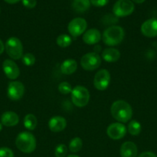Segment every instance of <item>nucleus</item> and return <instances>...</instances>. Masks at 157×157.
<instances>
[{"mask_svg": "<svg viewBox=\"0 0 157 157\" xmlns=\"http://www.w3.org/2000/svg\"><path fill=\"white\" fill-rule=\"evenodd\" d=\"M90 0H73L72 8L76 12H84L90 7Z\"/></svg>", "mask_w": 157, "mask_h": 157, "instance_id": "aec40b11", "label": "nucleus"}, {"mask_svg": "<svg viewBox=\"0 0 157 157\" xmlns=\"http://www.w3.org/2000/svg\"><path fill=\"white\" fill-rule=\"evenodd\" d=\"M48 126L51 131L54 133H58L66 129L67 122H66V120L62 117L55 116L49 120Z\"/></svg>", "mask_w": 157, "mask_h": 157, "instance_id": "4468645a", "label": "nucleus"}, {"mask_svg": "<svg viewBox=\"0 0 157 157\" xmlns=\"http://www.w3.org/2000/svg\"><path fill=\"white\" fill-rule=\"evenodd\" d=\"M102 63V58L96 52H89L83 55L80 61L82 67L86 71H94L98 68Z\"/></svg>", "mask_w": 157, "mask_h": 157, "instance_id": "423d86ee", "label": "nucleus"}, {"mask_svg": "<svg viewBox=\"0 0 157 157\" xmlns=\"http://www.w3.org/2000/svg\"><path fill=\"white\" fill-rule=\"evenodd\" d=\"M103 22H104V25H109L112 26V25L118 22V18H117L115 15H111V14L103 17Z\"/></svg>", "mask_w": 157, "mask_h": 157, "instance_id": "cd10ccee", "label": "nucleus"}, {"mask_svg": "<svg viewBox=\"0 0 157 157\" xmlns=\"http://www.w3.org/2000/svg\"><path fill=\"white\" fill-rule=\"evenodd\" d=\"M102 38V35L96 29H91L86 31L83 35V40L86 44L92 45L100 41Z\"/></svg>", "mask_w": 157, "mask_h": 157, "instance_id": "2eb2a0df", "label": "nucleus"}, {"mask_svg": "<svg viewBox=\"0 0 157 157\" xmlns=\"http://www.w3.org/2000/svg\"><path fill=\"white\" fill-rule=\"evenodd\" d=\"M132 2H136V3H139V4H141V3L144 2L146 0H132Z\"/></svg>", "mask_w": 157, "mask_h": 157, "instance_id": "f704fd0d", "label": "nucleus"}, {"mask_svg": "<svg viewBox=\"0 0 157 157\" xmlns=\"http://www.w3.org/2000/svg\"><path fill=\"white\" fill-rule=\"evenodd\" d=\"M19 122L18 114L13 111H6L1 117V123L6 127H14Z\"/></svg>", "mask_w": 157, "mask_h": 157, "instance_id": "f3484780", "label": "nucleus"}, {"mask_svg": "<svg viewBox=\"0 0 157 157\" xmlns=\"http://www.w3.org/2000/svg\"><path fill=\"white\" fill-rule=\"evenodd\" d=\"M22 60L26 66H32L35 63V57L32 53H26L23 55Z\"/></svg>", "mask_w": 157, "mask_h": 157, "instance_id": "a878e982", "label": "nucleus"}, {"mask_svg": "<svg viewBox=\"0 0 157 157\" xmlns=\"http://www.w3.org/2000/svg\"><path fill=\"white\" fill-rule=\"evenodd\" d=\"M6 53L13 60H18L23 55V46L21 41L16 37H11L5 44Z\"/></svg>", "mask_w": 157, "mask_h": 157, "instance_id": "39448f33", "label": "nucleus"}, {"mask_svg": "<svg viewBox=\"0 0 157 157\" xmlns=\"http://www.w3.org/2000/svg\"><path fill=\"white\" fill-rule=\"evenodd\" d=\"M121 54L119 51L114 48H107L103 50L102 53V58L105 61L109 63L116 62L120 58Z\"/></svg>", "mask_w": 157, "mask_h": 157, "instance_id": "a211bd4d", "label": "nucleus"}, {"mask_svg": "<svg viewBox=\"0 0 157 157\" xmlns=\"http://www.w3.org/2000/svg\"><path fill=\"white\" fill-rule=\"evenodd\" d=\"M4 50H5V44H3L2 41L0 39V55H2V54L3 53Z\"/></svg>", "mask_w": 157, "mask_h": 157, "instance_id": "473e14b6", "label": "nucleus"}, {"mask_svg": "<svg viewBox=\"0 0 157 157\" xmlns=\"http://www.w3.org/2000/svg\"><path fill=\"white\" fill-rule=\"evenodd\" d=\"M135 6L130 0H118L114 4L112 11L116 17H126L134 12Z\"/></svg>", "mask_w": 157, "mask_h": 157, "instance_id": "0eeeda50", "label": "nucleus"}, {"mask_svg": "<svg viewBox=\"0 0 157 157\" xmlns=\"http://www.w3.org/2000/svg\"><path fill=\"white\" fill-rule=\"evenodd\" d=\"M24 127L29 130H34L37 126V118L32 113H28L23 120Z\"/></svg>", "mask_w": 157, "mask_h": 157, "instance_id": "412c9836", "label": "nucleus"}, {"mask_svg": "<svg viewBox=\"0 0 157 157\" xmlns=\"http://www.w3.org/2000/svg\"><path fill=\"white\" fill-rule=\"evenodd\" d=\"M87 28V21L83 18H75L71 20L68 25V31L71 36L76 37L80 36L85 33Z\"/></svg>", "mask_w": 157, "mask_h": 157, "instance_id": "6e6552de", "label": "nucleus"}, {"mask_svg": "<svg viewBox=\"0 0 157 157\" xmlns=\"http://www.w3.org/2000/svg\"><path fill=\"white\" fill-rule=\"evenodd\" d=\"M0 157H14V153L12 150L8 147H1Z\"/></svg>", "mask_w": 157, "mask_h": 157, "instance_id": "c85d7f7f", "label": "nucleus"}, {"mask_svg": "<svg viewBox=\"0 0 157 157\" xmlns=\"http://www.w3.org/2000/svg\"><path fill=\"white\" fill-rule=\"evenodd\" d=\"M2 130V123L0 122V131H1Z\"/></svg>", "mask_w": 157, "mask_h": 157, "instance_id": "e433bc0d", "label": "nucleus"}, {"mask_svg": "<svg viewBox=\"0 0 157 157\" xmlns=\"http://www.w3.org/2000/svg\"><path fill=\"white\" fill-rule=\"evenodd\" d=\"M141 32L147 38H155L157 36V19L149 18L142 24Z\"/></svg>", "mask_w": 157, "mask_h": 157, "instance_id": "ddd939ff", "label": "nucleus"}, {"mask_svg": "<svg viewBox=\"0 0 157 157\" xmlns=\"http://www.w3.org/2000/svg\"><path fill=\"white\" fill-rule=\"evenodd\" d=\"M4 1L9 3V4H15V3L18 2L22 1V0H4Z\"/></svg>", "mask_w": 157, "mask_h": 157, "instance_id": "72a5a7b5", "label": "nucleus"}, {"mask_svg": "<svg viewBox=\"0 0 157 157\" xmlns=\"http://www.w3.org/2000/svg\"><path fill=\"white\" fill-rule=\"evenodd\" d=\"M127 128L122 123H113L107 127L106 133L110 139L118 140L125 136Z\"/></svg>", "mask_w": 157, "mask_h": 157, "instance_id": "9b49d317", "label": "nucleus"}, {"mask_svg": "<svg viewBox=\"0 0 157 157\" xmlns=\"http://www.w3.org/2000/svg\"><path fill=\"white\" fill-rule=\"evenodd\" d=\"M83 140L79 137H75L72 140H71L69 143V148L72 153H78L80 151L83 147Z\"/></svg>", "mask_w": 157, "mask_h": 157, "instance_id": "b1692460", "label": "nucleus"}, {"mask_svg": "<svg viewBox=\"0 0 157 157\" xmlns=\"http://www.w3.org/2000/svg\"><path fill=\"white\" fill-rule=\"evenodd\" d=\"M138 157H157V156L155 154V153H152V152L146 151V152H143V153H142Z\"/></svg>", "mask_w": 157, "mask_h": 157, "instance_id": "2f4dec72", "label": "nucleus"}, {"mask_svg": "<svg viewBox=\"0 0 157 157\" xmlns=\"http://www.w3.org/2000/svg\"><path fill=\"white\" fill-rule=\"evenodd\" d=\"M127 130L132 136H138L142 130V126L139 121L132 120L128 124Z\"/></svg>", "mask_w": 157, "mask_h": 157, "instance_id": "4be33fe9", "label": "nucleus"}, {"mask_svg": "<svg viewBox=\"0 0 157 157\" xmlns=\"http://www.w3.org/2000/svg\"><path fill=\"white\" fill-rule=\"evenodd\" d=\"M125 37L124 29L118 25L108 27L103 32L102 38L105 44L109 46H115L123 41Z\"/></svg>", "mask_w": 157, "mask_h": 157, "instance_id": "f03ea898", "label": "nucleus"}, {"mask_svg": "<svg viewBox=\"0 0 157 157\" xmlns=\"http://www.w3.org/2000/svg\"><path fill=\"white\" fill-rule=\"evenodd\" d=\"M2 69L6 76L9 79H16L20 75V70L18 65L12 60H5L2 63Z\"/></svg>", "mask_w": 157, "mask_h": 157, "instance_id": "f8f14e48", "label": "nucleus"}, {"mask_svg": "<svg viewBox=\"0 0 157 157\" xmlns=\"http://www.w3.org/2000/svg\"><path fill=\"white\" fill-rule=\"evenodd\" d=\"M25 93V87L20 81H11L8 85L7 95L12 101H18L23 97Z\"/></svg>", "mask_w": 157, "mask_h": 157, "instance_id": "9d476101", "label": "nucleus"}, {"mask_svg": "<svg viewBox=\"0 0 157 157\" xmlns=\"http://www.w3.org/2000/svg\"><path fill=\"white\" fill-rule=\"evenodd\" d=\"M111 114L114 119L121 123H127L132 117V109L129 103L123 100L115 101L111 106Z\"/></svg>", "mask_w": 157, "mask_h": 157, "instance_id": "f257e3e1", "label": "nucleus"}, {"mask_svg": "<svg viewBox=\"0 0 157 157\" xmlns=\"http://www.w3.org/2000/svg\"><path fill=\"white\" fill-rule=\"evenodd\" d=\"M23 6L27 9H33L36 6V0H22Z\"/></svg>", "mask_w": 157, "mask_h": 157, "instance_id": "c756f323", "label": "nucleus"}, {"mask_svg": "<svg viewBox=\"0 0 157 157\" xmlns=\"http://www.w3.org/2000/svg\"><path fill=\"white\" fill-rule=\"evenodd\" d=\"M138 149L133 142L127 141L122 144L120 147V156L121 157H136Z\"/></svg>", "mask_w": 157, "mask_h": 157, "instance_id": "dca6fc26", "label": "nucleus"}, {"mask_svg": "<svg viewBox=\"0 0 157 157\" xmlns=\"http://www.w3.org/2000/svg\"><path fill=\"white\" fill-rule=\"evenodd\" d=\"M15 146L24 153H31L36 148V140L34 135L29 132H21L15 139Z\"/></svg>", "mask_w": 157, "mask_h": 157, "instance_id": "7ed1b4c3", "label": "nucleus"}, {"mask_svg": "<svg viewBox=\"0 0 157 157\" xmlns=\"http://www.w3.org/2000/svg\"><path fill=\"white\" fill-rule=\"evenodd\" d=\"M90 2L95 7H103L108 4L109 0H90Z\"/></svg>", "mask_w": 157, "mask_h": 157, "instance_id": "7c9ffc66", "label": "nucleus"}, {"mask_svg": "<svg viewBox=\"0 0 157 157\" xmlns=\"http://www.w3.org/2000/svg\"><path fill=\"white\" fill-rule=\"evenodd\" d=\"M77 67H78V64H77L76 61L75 59L69 58V59L65 60L62 63L60 66V70L63 75H70L75 73V71L77 70Z\"/></svg>", "mask_w": 157, "mask_h": 157, "instance_id": "6ab92c4d", "label": "nucleus"}, {"mask_svg": "<svg viewBox=\"0 0 157 157\" xmlns=\"http://www.w3.org/2000/svg\"><path fill=\"white\" fill-rule=\"evenodd\" d=\"M72 38L66 34H62L58 35L56 39L57 44L61 48L69 47L72 44Z\"/></svg>", "mask_w": 157, "mask_h": 157, "instance_id": "5701e85b", "label": "nucleus"}, {"mask_svg": "<svg viewBox=\"0 0 157 157\" xmlns=\"http://www.w3.org/2000/svg\"><path fill=\"white\" fill-rule=\"evenodd\" d=\"M67 157H79L78 156H77V155H74V154H72V155H69V156H68Z\"/></svg>", "mask_w": 157, "mask_h": 157, "instance_id": "c9c22d12", "label": "nucleus"}, {"mask_svg": "<svg viewBox=\"0 0 157 157\" xmlns=\"http://www.w3.org/2000/svg\"><path fill=\"white\" fill-rule=\"evenodd\" d=\"M71 99L74 105L78 107H83L89 103L90 94L86 87L81 85L75 86L71 92Z\"/></svg>", "mask_w": 157, "mask_h": 157, "instance_id": "20e7f679", "label": "nucleus"}, {"mask_svg": "<svg viewBox=\"0 0 157 157\" xmlns=\"http://www.w3.org/2000/svg\"><path fill=\"white\" fill-rule=\"evenodd\" d=\"M110 73L106 69H102L95 75L93 80L94 87L99 90H104L110 84Z\"/></svg>", "mask_w": 157, "mask_h": 157, "instance_id": "1a4fd4ad", "label": "nucleus"}, {"mask_svg": "<svg viewBox=\"0 0 157 157\" xmlns=\"http://www.w3.org/2000/svg\"><path fill=\"white\" fill-rule=\"evenodd\" d=\"M58 90L62 94H68L72 92V88L69 83L66 82V81H63V82H61L58 84Z\"/></svg>", "mask_w": 157, "mask_h": 157, "instance_id": "393cba45", "label": "nucleus"}, {"mask_svg": "<svg viewBox=\"0 0 157 157\" xmlns=\"http://www.w3.org/2000/svg\"><path fill=\"white\" fill-rule=\"evenodd\" d=\"M68 149L65 144H58L55 148V157H65L67 154Z\"/></svg>", "mask_w": 157, "mask_h": 157, "instance_id": "bb28decb", "label": "nucleus"}]
</instances>
